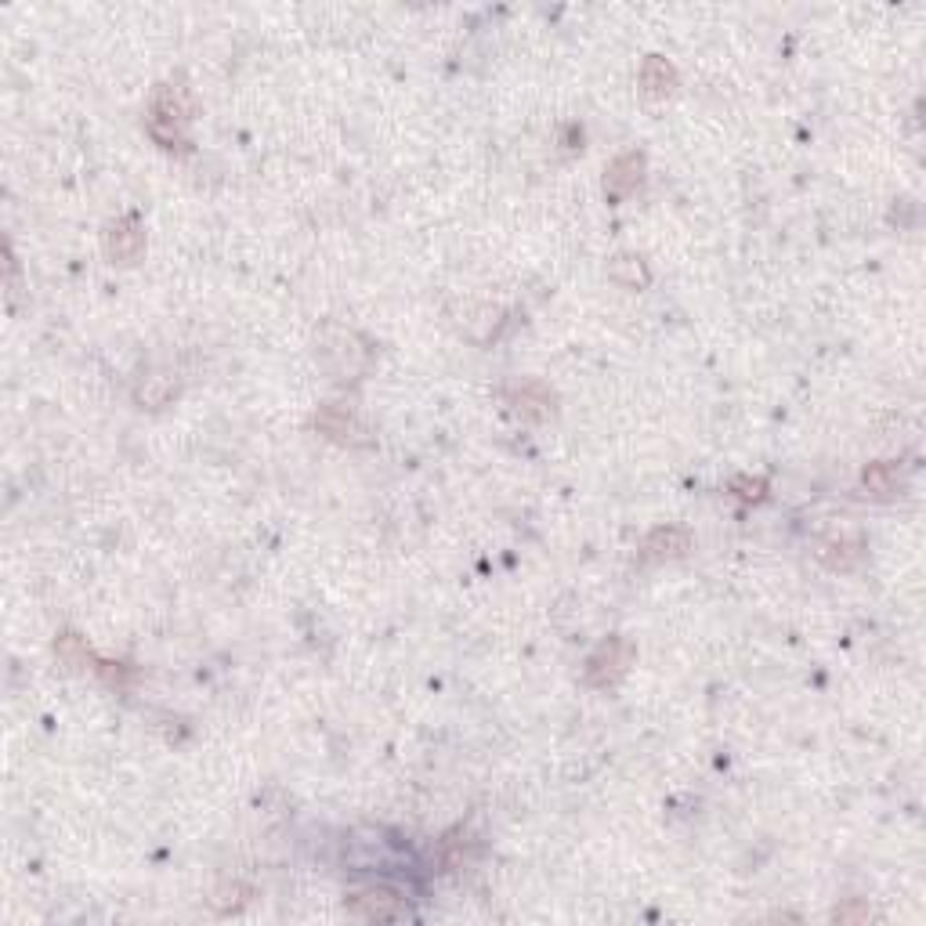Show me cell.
<instances>
[{
    "label": "cell",
    "instance_id": "cell-1",
    "mask_svg": "<svg viewBox=\"0 0 926 926\" xmlns=\"http://www.w3.org/2000/svg\"><path fill=\"white\" fill-rule=\"evenodd\" d=\"M196 113V102H192V91L185 84H163L152 98V113H149V134L163 149H189V120Z\"/></svg>",
    "mask_w": 926,
    "mask_h": 926
},
{
    "label": "cell",
    "instance_id": "cell-2",
    "mask_svg": "<svg viewBox=\"0 0 926 926\" xmlns=\"http://www.w3.org/2000/svg\"><path fill=\"white\" fill-rule=\"evenodd\" d=\"M315 359L333 380H359L362 369L369 366V351L355 330L341 322H326L315 333Z\"/></svg>",
    "mask_w": 926,
    "mask_h": 926
},
{
    "label": "cell",
    "instance_id": "cell-3",
    "mask_svg": "<svg viewBox=\"0 0 926 926\" xmlns=\"http://www.w3.org/2000/svg\"><path fill=\"white\" fill-rule=\"evenodd\" d=\"M634 662V644L623 641V637H608L594 648V655L586 659V684L590 688H612V684L623 681V673L630 670Z\"/></svg>",
    "mask_w": 926,
    "mask_h": 926
},
{
    "label": "cell",
    "instance_id": "cell-4",
    "mask_svg": "<svg viewBox=\"0 0 926 926\" xmlns=\"http://www.w3.org/2000/svg\"><path fill=\"white\" fill-rule=\"evenodd\" d=\"M351 916L359 919H369V923H391V919H409L413 916V908H409V901L398 894V890L391 887H369V890H359V894H351Z\"/></svg>",
    "mask_w": 926,
    "mask_h": 926
},
{
    "label": "cell",
    "instance_id": "cell-5",
    "mask_svg": "<svg viewBox=\"0 0 926 926\" xmlns=\"http://www.w3.org/2000/svg\"><path fill=\"white\" fill-rule=\"evenodd\" d=\"M145 250V232L138 218H120L105 232V254L113 257L116 265H134Z\"/></svg>",
    "mask_w": 926,
    "mask_h": 926
},
{
    "label": "cell",
    "instance_id": "cell-6",
    "mask_svg": "<svg viewBox=\"0 0 926 926\" xmlns=\"http://www.w3.org/2000/svg\"><path fill=\"white\" fill-rule=\"evenodd\" d=\"M641 181H644V156L641 152H623V156H615L605 174V196L619 203V199L634 196L641 189Z\"/></svg>",
    "mask_w": 926,
    "mask_h": 926
},
{
    "label": "cell",
    "instance_id": "cell-7",
    "mask_svg": "<svg viewBox=\"0 0 926 926\" xmlns=\"http://www.w3.org/2000/svg\"><path fill=\"white\" fill-rule=\"evenodd\" d=\"M315 427H319L322 435L337 438V442H348V445H366V427L359 424V416L351 413L348 406H337V402H330V406H322L319 413H315Z\"/></svg>",
    "mask_w": 926,
    "mask_h": 926
},
{
    "label": "cell",
    "instance_id": "cell-8",
    "mask_svg": "<svg viewBox=\"0 0 926 926\" xmlns=\"http://www.w3.org/2000/svg\"><path fill=\"white\" fill-rule=\"evenodd\" d=\"M688 547H691L688 529L662 525V529H655L652 536L644 539V561H673V558H681Z\"/></svg>",
    "mask_w": 926,
    "mask_h": 926
},
{
    "label": "cell",
    "instance_id": "cell-9",
    "mask_svg": "<svg viewBox=\"0 0 926 926\" xmlns=\"http://www.w3.org/2000/svg\"><path fill=\"white\" fill-rule=\"evenodd\" d=\"M641 91L648 98H670L677 91V69L662 55H648L641 66Z\"/></svg>",
    "mask_w": 926,
    "mask_h": 926
},
{
    "label": "cell",
    "instance_id": "cell-10",
    "mask_svg": "<svg viewBox=\"0 0 926 926\" xmlns=\"http://www.w3.org/2000/svg\"><path fill=\"white\" fill-rule=\"evenodd\" d=\"M861 485H865L869 496H876V500H890V496H898V489H901L898 463H890V460L869 463V471L861 474Z\"/></svg>",
    "mask_w": 926,
    "mask_h": 926
},
{
    "label": "cell",
    "instance_id": "cell-11",
    "mask_svg": "<svg viewBox=\"0 0 926 926\" xmlns=\"http://www.w3.org/2000/svg\"><path fill=\"white\" fill-rule=\"evenodd\" d=\"M514 409H518L521 416H529V420H543V416H550V409H554V395H550L543 384H525V388H518L511 395Z\"/></svg>",
    "mask_w": 926,
    "mask_h": 926
},
{
    "label": "cell",
    "instance_id": "cell-12",
    "mask_svg": "<svg viewBox=\"0 0 926 926\" xmlns=\"http://www.w3.org/2000/svg\"><path fill=\"white\" fill-rule=\"evenodd\" d=\"M174 395H178V380H174L171 373H152V377L142 380V388H138V402L149 409L167 406Z\"/></svg>",
    "mask_w": 926,
    "mask_h": 926
},
{
    "label": "cell",
    "instance_id": "cell-13",
    "mask_svg": "<svg viewBox=\"0 0 926 926\" xmlns=\"http://www.w3.org/2000/svg\"><path fill=\"white\" fill-rule=\"evenodd\" d=\"M861 543L858 539H832V543H825L822 547V561L829 568H836V572H851V568L861 565Z\"/></svg>",
    "mask_w": 926,
    "mask_h": 926
},
{
    "label": "cell",
    "instance_id": "cell-14",
    "mask_svg": "<svg viewBox=\"0 0 926 926\" xmlns=\"http://www.w3.org/2000/svg\"><path fill=\"white\" fill-rule=\"evenodd\" d=\"M608 275H612L615 283L630 286V290H641V286H648V268H644V261L637 254H619L612 257V265H608Z\"/></svg>",
    "mask_w": 926,
    "mask_h": 926
},
{
    "label": "cell",
    "instance_id": "cell-15",
    "mask_svg": "<svg viewBox=\"0 0 926 926\" xmlns=\"http://www.w3.org/2000/svg\"><path fill=\"white\" fill-rule=\"evenodd\" d=\"M55 652H58V659L66 662L69 670H95V666H98V659L91 655V648L84 644V637H76V634H62V637H58Z\"/></svg>",
    "mask_w": 926,
    "mask_h": 926
},
{
    "label": "cell",
    "instance_id": "cell-16",
    "mask_svg": "<svg viewBox=\"0 0 926 926\" xmlns=\"http://www.w3.org/2000/svg\"><path fill=\"white\" fill-rule=\"evenodd\" d=\"M731 492H735L742 503H760L767 496V482L764 478H735V482H731Z\"/></svg>",
    "mask_w": 926,
    "mask_h": 926
},
{
    "label": "cell",
    "instance_id": "cell-17",
    "mask_svg": "<svg viewBox=\"0 0 926 926\" xmlns=\"http://www.w3.org/2000/svg\"><path fill=\"white\" fill-rule=\"evenodd\" d=\"M250 894H254L250 887H243V883H232V887L218 890V898H214V905H218L221 912H228V908H243L246 901H250Z\"/></svg>",
    "mask_w": 926,
    "mask_h": 926
},
{
    "label": "cell",
    "instance_id": "cell-18",
    "mask_svg": "<svg viewBox=\"0 0 926 926\" xmlns=\"http://www.w3.org/2000/svg\"><path fill=\"white\" fill-rule=\"evenodd\" d=\"M872 912L865 905H854V908H836V919L840 923H851V919H869Z\"/></svg>",
    "mask_w": 926,
    "mask_h": 926
}]
</instances>
